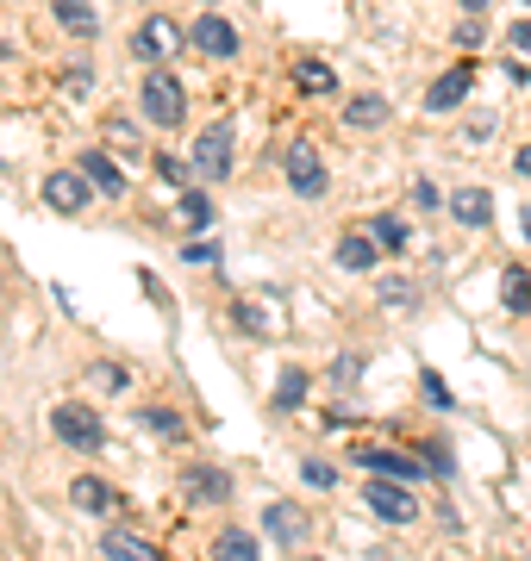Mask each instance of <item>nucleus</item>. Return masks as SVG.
I'll return each mask as SVG.
<instances>
[{
  "label": "nucleus",
  "mask_w": 531,
  "mask_h": 561,
  "mask_svg": "<svg viewBox=\"0 0 531 561\" xmlns=\"http://www.w3.org/2000/svg\"><path fill=\"white\" fill-rule=\"evenodd\" d=\"M138 106H144V119L157 125V131H176V125L188 119V94H182V81L169 76V69H150V76H144Z\"/></svg>",
  "instance_id": "obj_1"
},
{
  "label": "nucleus",
  "mask_w": 531,
  "mask_h": 561,
  "mask_svg": "<svg viewBox=\"0 0 531 561\" xmlns=\"http://www.w3.org/2000/svg\"><path fill=\"white\" fill-rule=\"evenodd\" d=\"M50 431H57V443H69V449H82V456H94V449L106 443L101 412H94V405H82V400H63V405H50Z\"/></svg>",
  "instance_id": "obj_2"
},
{
  "label": "nucleus",
  "mask_w": 531,
  "mask_h": 561,
  "mask_svg": "<svg viewBox=\"0 0 531 561\" xmlns=\"http://www.w3.org/2000/svg\"><path fill=\"white\" fill-rule=\"evenodd\" d=\"M188 157H194V175H201V181H225V175H231V119L206 125Z\"/></svg>",
  "instance_id": "obj_3"
},
{
  "label": "nucleus",
  "mask_w": 531,
  "mask_h": 561,
  "mask_svg": "<svg viewBox=\"0 0 531 561\" xmlns=\"http://www.w3.org/2000/svg\"><path fill=\"white\" fill-rule=\"evenodd\" d=\"M88 194H94V181H88L82 169H50V175H44V206L63 213V219L88 213Z\"/></svg>",
  "instance_id": "obj_4"
},
{
  "label": "nucleus",
  "mask_w": 531,
  "mask_h": 561,
  "mask_svg": "<svg viewBox=\"0 0 531 561\" xmlns=\"http://www.w3.org/2000/svg\"><path fill=\"white\" fill-rule=\"evenodd\" d=\"M282 169H287V187H294L301 201H319V194H326V162H319L313 144H287Z\"/></svg>",
  "instance_id": "obj_5"
},
{
  "label": "nucleus",
  "mask_w": 531,
  "mask_h": 561,
  "mask_svg": "<svg viewBox=\"0 0 531 561\" xmlns=\"http://www.w3.org/2000/svg\"><path fill=\"white\" fill-rule=\"evenodd\" d=\"M182 44H188V32H182L176 20H169V13H150V20H144L138 32H132V50H138V57H150V62L176 57Z\"/></svg>",
  "instance_id": "obj_6"
},
{
  "label": "nucleus",
  "mask_w": 531,
  "mask_h": 561,
  "mask_svg": "<svg viewBox=\"0 0 531 561\" xmlns=\"http://www.w3.org/2000/svg\"><path fill=\"white\" fill-rule=\"evenodd\" d=\"M188 44H194L201 57H213V62H231L238 57V25L219 20V13H201V20L188 25Z\"/></svg>",
  "instance_id": "obj_7"
},
{
  "label": "nucleus",
  "mask_w": 531,
  "mask_h": 561,
  "mask_svg": "<svg viewBox=\"0 0 531 561\" xmlns=\"http://www.w3.org/2000/svg\"><path fill=\"white\" fill-rule=\"evenodd\" d=\"M363 500H369V512H375V518H388V524H413V518H419V505H413L407 481H394V474H375Z\"/></svg>",
  "instance_id": "obj_8"
},
{
  "label": "nucleus",
  "mask_w": 531,
  "mask_h": 561,
  "mask_svg": "<svg viewBox=\"0 0 531 561\" xmlns=\"http://www.w3.org/2000/svg\"><path fill=\"white\" fill-rule=\"evenodd\" d=\"M470 88H475V62L463 57V62H450L444 76L426 88V106H431V113H456V106L470 101Z\"/></svg>",
  "instance_id": "obj_9"
},
{
  "label": "nucleus",
  "mask_w": 531,
  "mask_h": 561,
  "mask_svg": "<svg viewBox=\"0 0 531 561\" xmlns=\"http://www.w3.org/2000/svg\"><path fill=\"white\" fill-rule=\"evenodd\" d=\"M182 500L188 505H225L231 500V474L213 468V461H194V468L182 474Z\"/></svg>",
  "instance_id": "obj_10"
},
{
  "label": "nucleus",
  "mask_w": 531,
  "mask_h": 561,
  "mask_svg": "<svg viewBox=\"0 0 531 561\" xmlns=\"http://www.w3.org/2000/svg\"><path fill=\"white\" fill-rule=\"evenodd\" d=\"M69 505L88 512V518H113V512H120V493H113L101 474H76V481H69Z\"/></svg>",
  "instance_id": "obj_11"
},
{
  "label": "nucleus",
  "mask_w": 531,
  "mask_h": 561,
  "mask_svg": "<svg viewBox=\"0 0 531 561\" xmlns=\"http://www.w3.org/2000/svg\"><path fill=\"white\" fill-rule=\"evenodd\" d=\"M88 181H94V194H106V201H125V175H120V162L106 157V150H82V162H76Z\"/></svg>",
  "instance_id": "obj_12"
},
{
  "label": "nucleus",
  "mask_w": 531,
  "mask_h": 561,
  "mask_svg": "<svg viewBox=\"0 0 531 561\" xmlns=\"http://www.w3.org/2000/svg\"><path fill=\"white\" fill-rule=\"evenodd\" d=\"M450 219L470 225V231H482V225L494 219V194L488 187H456V194H450Z\"/></svg>",
  "instance_id": "obj_13"
},
{
  "label": "nucleus",
  "mask_w": 531,
  "mask_h": 561,
  "mask_svg": "<svg viewBox=\"0 0 531 561\" xmlns=\"http://www.w3.org/2000/svg\"><path fill=\"white\" fill-rule=\"evenodd\" d=\"M375 250H382V243H375V231H344V238H338V268L369 275V268H375Z\"/></svg>",
  "instance_id": "obj_14"
},
{
  "label": "nucleus",
  "mask_w": 531,
  "mask_h": 561,
  "mask_svg": "<svg viewBox=\"0 0 531 561\" xmlns=\"http://www.w3.org/2000/svg\"><path fill=\"white\" fill-rule=\"evenodd\" d=\"M50 13H57V25L76 32V38H94V32H101V13H94L88 0H50Z\"/></svg>",
  "instance_id": "obj_15"
},
{
  "label": "nucleus",
  "mask_w": 531,
  "mask_h": 561,
  "mask_svg": "<svg viewBox=\"0 0 531 561\" xmlns=\"http://www.w3.org/2000/svg\"><path fill=\"white\" fill-rule=\"evenodd\" d=\"M500 306H507L512 319H526L531 312V268L526 262H512L507 275H500Z\"/></svg>",
  "instance_id": "obj_16"
},
{
  "label": "nucleus",
  "mask_w": 531,
  "mask_h": 561,
  "mask_svg": "<svg viewBox=\"0 0 531 561\" xmlns=\"http://www.w3.org/2000/svg\"><path fill=\"white\" fill-rule=\"evenodd\" d=\"M357 461H363L369 474H394V481H413L419 474V461L400 456V449H357Z\"/></svg>",
  "instance_id": "obj_17"
},
{
  "label": "nucleus",
  "mask_w": 531,
  "mask_h": 561,
  "mask_svg": "<svg viewBox=\"0 0 531 561\" xmlns=\"http://www.w3.org/2000/svg\"><path fill=\"white\" fill-rule=\"evenodd\" d=\"M101 556H113V561H150L157 549H150L138 530H120V524H113V530L101 537Z\"/></svg>",
  "instance_id": "obj_18"
},
{
  "label": "nucleus",
  "mask_w": 531,
  "mask_h": 561,
  "mask_svg": "<svg viewBox=\"0 0 531 561\" xmlns=\"http://www.w3.org/2000/svg\"><path fill=\"white\" fill-rule=\"evenodd\" d=\"M263 530H269L275 542H301V537H307V518H301L294 505H269V512H263Z\"/></svg>",
  "instance_id": "obj_19"
},
{
  "label": "nucleus",
  "mask_w": 531,
  "mask_h": 561,
  "mask_svg": "<svg viewBox=\"0 0 531 561\" xmlns=\"http://www.w3.org/2000/svg\"><path fill=\"white\" fill-rule=\"evenodd\" d=\"M294 88H301V94H331V88H338V76H331V62L301 57V62H294Z\"/></svg>",
  "instance_id": "obj_20"
},
{
  "label": "nucleus",
  "mask_w": 531,
  "mask_h": 561,
  "mask_svg": "<svg viewBox=\"0 0 531 561\" xmlns=\"http://www.w3.org/2000/svg\"><path fill=\"white\" fill-rule=\"evenodd\" d=\"M382 119H388V101H382V94H357V101L344 106V125H357V131H375Z\"/></svg>",
  "instance_id": "obj_21"
},
{
  "label": "nucleus",
  "mask_w": 531,
  "mask_h": 561,
  "mask_svg": "<svg viewBox=\"0 0 531 561\" xmlns=\"http://www.w3.org/2000/svg\"><path fill=\"white\" fill-rule=\"evenodd\" d=\"M213 556L219 561H250L257 556V537H250V530H219V537H213Z\"/></svg>",
  "instance_id": "obj_22"
},
{
  "label": "nucleus",
  "mask_w": 531,
  "mask_h": 561,
  "mask_svg": "<svg viewBox=\"0 0 531 561\" xmlns=\"http://www.w3.org/2000/svg\"><path fill=\"white\" fill-rule=\"evenodd\" d=\"M382 306H394V312L419 306V280H407V275H382Z\"/></svg>",
  "instance_id": "obj_23"
},
{
  "label": "nucleus",
  "mask_w": 531,
  "mask_h": 561,
  "mask_svg": "<svg viewBox=\"0 0 531 561\" xmlns=\"http://www.w3.org/2000/svg\"><path fill=\"white\" fill-rule=\"evenodd\" d=\"M301 400H307V375H301V368H282V381H275V412H294Z\"/></svg>",
  "instance_id": "obj_24"
},
{
  "label": "nucleus",
  "mask_w": 531,
  "mask_h": 561,
  "mask_svg": "<svg viewBox=\"0 0 531 561\" xmlns=\"http://www.w3.org/2000/svg\"><path fill=\"white\" fill-rule=\"evenodd\" d=\"M138 419L157 431V437H182L188 424H182V412H169V405H138Z\"/></svg>",
  "instance_id": "obj_25"
},
{
  "label": "nucleus",
  "mask_w": 531,
  "mask_h": 561,
  "mask_svg": "<svg viewBox=\"0 0 531 561\" xmlns=\"http://www.w3.org/2000/svg\"><path fill=\"white\" fill-rule=\"evenodd\" d=\"M182 219H188V231H206L213 225V201L206 194H182Z\"/></svg>",
  "instance_id": "obj_26"
},
{
  "label": "nucleus",
  "mask_w": 531,
  "mask_h": 561,
  "mask_svg": "<svg viewBox=\"0 0 531 561\" xmlns=\"http://www.w3.org/2000/svg\"><path fill=\"white\" fill-rule=\"evenodd\" d=\"M369 231H375V243H382V250H407V225L388 219V213H382V219L369 225Z\"/></svg>",
  "instance_id": "obj_27"
},
{
  "label": "nucleus",
  "mask_w": 531,
  "mask_h": 561,
  "mask_svg": "<svg viewBox=\"0 0 531 561\" xmlns=\"http://www.w3.org/2000/svg\"><path fill=\"white\" fill-rule=\"evenodd\" d=\"M301 474H307V486H338V468H331V461H319V456L301 461Z\"/></svg>",
  "instance_id": "obj_28"
},
{
  "label": "nucleus",
  "mask_w": 531,
  "mask_h": 561,
  "mask_svg": "<svg viewBox=\"0 0 531 561\" xmlns=\"http://www.w3.org/2000/svg\"><path fill=\"white\" fill-rule=\"evenodd\" d=\"M182 262H201V268H213V262H219V243H206V238L182 243Z\"/></svg>",
  "instance_id": "obj_29"
},
{
  "label": "nucleus",
  "mask_w": 531,
  "mask_h": 561,
  "mask_svg": "<svg viewBox=\"0 0 531 561\" xmlns=\"http://www.w3.org/2000/svg\"><path fill=\"white\" fill-rule=\"evenodd\" d=\"M419 387H426V400H431V412H450V387L438 381V375H431V368H426V375H419Z\"/></svg>",
  "instance_id": "obj_30"
},
{
  "label": "nucleus",
  "mask_w": 531,
  "mask_h": 561,
  "mask_svg": "<svg viewBox=\"0 0 531 561\" xmlns=\"http://www.w3.org/2000/svg\"><path fill=\"white\" fill-rule=\"evenodd\" d=\"M238 324H245V331H257V337H269V319L250 300H238Z\"/></svg>",
  "instance_id": "obj_31"
},
{
  "label": "nucleus",
  "mask_w": 531,
  "mask_h": 561,
  "mask_svg": "<svg viewBox=\"0 0 531 561\" xmlns=\"http://www.w3.org/2000/svg\"><path fill=\"white\" fill-rule=\"evenodd\" d=\"M106 138H113V144H125V150H132V144H138V125H132V119H106Z\"/></svg>",
  "instance_id": "obj_32"
},
{
  "label": "nucleus",
  "mask_w": 531,
  "mask_h": 561,
  "mask_svg": "<svg viewBox=\"0 0 531 561\" xmlns=\"http://www.w3.org/2000/svg\"><path fill=\"white\" fill-rule=\"evenodd\" d=\"M413 206H426V213H438L444 201H438V187H431V181H413Z\"/></svg>",
  "instance_id": "obj_33"
},
{
  "label": "nucleus",
  "mask_w": 531,
  "mask_h": 561,
  "mask_svg": "<svg viewBox=\"0 0 531 561\" xmlns=\"http://www.w3.org/2000/svg\"><path fill=\"white\" fill-rule=\"evenodd\" d=\"M94 381H101L106 393H120V387H125V368H113V362H101V368H94Z\"/></svg>",
  "instance_id": "obj_34"
},
{
  "label": "nucleus",
  "mask_w": 531,
  "mask_h": 561,
  "mask_svg": "<svg viewBox=\"0 0 531 561\" xmlns=\"http://www.w3.org/2000/svg\"><path fill=\"white\" fill-rule=\"evenodd\" d=\"M419 456H426V468H431V474H450V449H438V443H426Z\"/></svg>",
  "instance_id": "obj_35"
},
{
  "label": "nucleus",
  "mask_w": 531,
  "mask_h": 561,
  "mask_svg": "<svg viewBox=\"0 0 531 561\" xmlns=\"http://www.w3.org/2000/svg\"><path fill=\"white\" fill-rule=\"evenodd\" d=\"M507 44H512V50H526V57H531V20H519V25H512V32H507Z\"/></svg>",
  "instance_id": "obj_36"
},
{
  "label": "nucleus",
  "mask_w": 531,
  "mask_h": 561,
  "mask_svg": "<svg viewBox=\"0 0 531 561\" xmlns=\"http://www.w3.org/2000/svg\"><path fill=\"white\" fill-rule=\"evenodd\" d=\"M338 381H357V356H344V362H331V387Z\"/></svg>",
  "instance_id": "obj_37"
},
{
  "label": "nucleus",
  "mask_w": 531,
  "mask_h": 561,
  "mask_svg": "<svg viewBox=\"0 0 531 561\" xmlns=\"http://www.w3.org/2000/svg\"><path fill=\"white\" fill-rule=\"evenodd\" d=\"M157 175H169V181H188V169L176 157H157Z\"/></svg>",
  "instance_id": "obj_38"
},
{
  "label": "nucleus",
  "mask_w": 531,
  "mask_h": 561,
  "mask_svg": "<svg viewBox=\"0 0 531 561\" xmlns=\"http://www.w3.org/2000/svg\"><path fill=\"white\" fill-rule=\"evenodd\" d=\"M512 169H519V175H531V144L519 150V157H512Z\"/></svg>",
  "instance_id": "obj_39"
},
{
  "label": "nucleus",
  "mask_w": 531,
  "mask_h": 561,
  "mask_svg": "<svg viewBox=\"0 0 531 561\" xmlns=\"http://www.w3.org/2000/svg\"><path fill=\"white\" fill-rule=\"evenodd\" d=\"M456 7H463V13H488L494 0H456Z\"/></svg>",
  "instance_id": "obj_40"
},
{
  "label": "nucleus",
  "mask_w": 531,
  "mask_h": 561,
  "mask_svg": "<svg viewBox=\"0 0 531 561\" xmlns=\"http://www.w3.org/2000/svg\"><path fill=\"white\" fill-rule=\"evenodd\" d=\"M519 225H526V238H531V206H526V219H519Z\"/></svg>",
  "instance_id": "obj_41"
},
{
  "label": "nucleus",
  "mask_w": 531,
  "mask_h": 561,
  "mask_svg": "<svg viewBox=\"0 0 531 561\" xmlns=\"http://www.w3.org/2000/svg\"><path fill=\"white\" fill-rule=\"evenodd\" d=\"M526 7H531V0H526Z\"/></svg>",
  "instance_id": "obj_42"
}]
</instances>
